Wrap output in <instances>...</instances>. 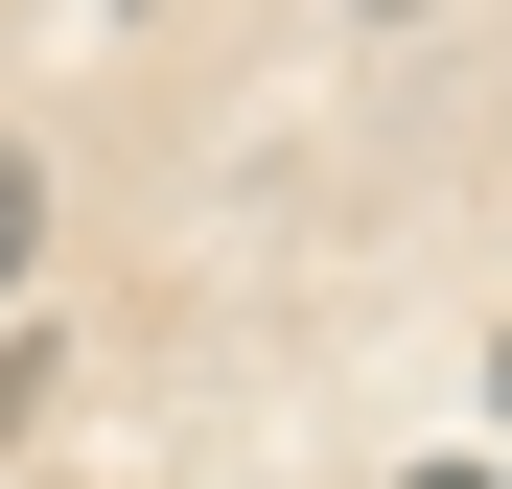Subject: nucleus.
Listing matches in <instances>:
<instances>
[{"mask_svg": "<svg viewBox=\"0 0 512 489\" xmlns=\"http://www.w3.org/2000/svg\"><path fill=\"white\" fill-rule=\"evenodd\" d=\"M24 233H47V163L0 140V303H24Z\"/></svg>", "mask_w": 512, "mask_h": 489, "instance_id": "1", "label": "nucleus"}, {"mask_svg": "<svg viewBox=\"0 0 512 489\" xmlns=\"http://www.w3.org/2000/svg\"><path fill=\"white\" fill-rule=\"evenodd\" d=\"M419 489H489V466H419Z\"/></svg>", "mask_w": 512, "mask_h": 489, "instance_id": "2", "label": "nucleus"}]
</instances>
